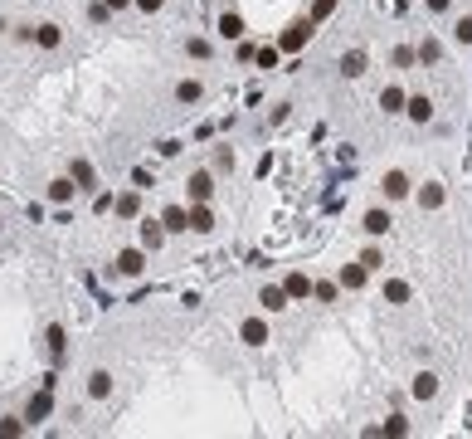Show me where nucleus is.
Returning a JSON list of instances; mask_svg holds the SVG:
<instances>
[{
  "label": "nucleus",
  "mask_w": 472,
  "mask_h": 439,
  "mask_svg": "<svg viewBox=\"0 0 472 439\" xmlns=\"http://www.w3.org/2000/svg\"><path fill=\"white\" fill-rule=\"evenodd\" d=\"M156 151H161V156H166V161H171V156H181V151H186V142H181V137H166V142H161V147H156Z\"/></svg>",
  "instance_id": "4c0bfd02"
},
{
  "label": "nucleus",
  "mask_w": 472,
  "mask_h": 439,
  "mask_svg": "<svg viewBox=\"0 0 472 439\" xmlns=\"http://www.w3.org/2000/svg\"><path fill=\"white\" fill-rule=\"evenodd\" d=\"M366 64H370V54H366V49H346V54H341V74H346V79H361V74H366Z\"/></svg>",
  "instance_id": "412c9836"
},
{
  "label": "nucleus",
  "mask_w": 472,
  "mask_h": 439,
  "mask_svg": "<svg viewBox=\"0 0 472 439\" xmlns=\"http://www.w3.org/2000/svg\"><path fill=\"white\" fill-rule=\"evenodd\" d=\"M384 303L404 308V303H409V283H404V278H384Z\"/></svg>",
  "instance_id": "a878e982"
},
{
  "label": "nucleus",
  "mask_w": 472,
  "mask_h": 439,
  "mask_svg": "<svg viewBox=\"0 0 472 439\" xmlns=\"http://www.w3.org/2000/svg\"><path fill=\"white\" fill-rule=\"evenodd\" d=\"M424 5H429V10H433V15H443V10H448V5H453V0H424Z\"/></svg>",
  "instance_id": "c03bdc74"
},
{
  "label": "nucleus",
  "mask_w": 472,
  "mask_h": 439,
  "mask_svg": "<svg viewBox=\"0 0 472 439\" xmlns=\"http://www.w3.org/2000/svg\"><path fill=\"white\" fill-rule=\"evenodd\" d=\"M331 10H336V0H317V5H312V20H317V25H321V20H326V15H331Z\"/></svg>",
  "instance_id": "a19ab883"
},
{
  "label": "nucleus",
  "mask_w": 472,
  "mask_h": 439,
  "mask_svg": "<svg viewBox=\"0 0 472 439\" xmlns=\"http://www.w3.org/2000/svg\"><path fill=\"white\" fill-rule=\"evenodd\" d=\"M186 196L190 201H214V171H190Z\"/></svg>",
  "instance_id": "9d476101"
},
{
  "label": "nucleus",
  "mask_w": 472,
  "mask_h": 439,
  "mask_svg": "<svg viewBox=\"0 0 472 439\" xmlns=\"http://www.w3.org/2000/svg\"><path fill=\"white\" fill-rule=\"evenodd\" d=\"M214 229V210L209 201H190V234H209Z\"/></svg>",
  "instance_id": "ddd939ff"
},
{
  "label": "nucleus",
  "mask_w": 472,
  "mask_h": 439,
  "mask_svg": "<svg viewBox=\"0 0 472 439\" xmlns=\"http://www.w3.org/2000/svg\"><path fill=\"white\" fill-rule=\"evenodd\" d=\"M112 391H117V376H112L107 366H97V371H88V396H93V400H107Z\"/></svg>",
  "instance_id": "f8f14e48"
},
{
  "label": "nucleus",
  "mask_w": 472,
  "mask_h": 439,
  "mask_svg": "<svg viewBox=\"0 0 472 439\" xmlns=\"http://www.w3.org/2000/svg\"><path fill=\"white\" fill-rule=\"evenodd\" d=\"M186 54H190V59H200V64H209V59H214V44H209L204 34H190V39H186Z\"/></svg>",
  "instance_id": "393cba45"
},
{
  "label": "nucleus",
  "mask_w": 472,
  "mask_h": 439,
  "mask_svg": "<svg viewBox=\"0 0 472 439\" xmlns=\"http://www.w3.org/2000/svg\"><path fill=\"white\" fill-rule=\"evenodd\" d=\"M166 239H171V234H166V224H161V219H137V244H141L146 254H156Z\"/></svg>",
  "instance_id": "20e7f679"
},
{
  "label": "nucleus",
  "mask_w": 472,
  "mask_h": 439,
  "mask_svg": "<svg viewBox=\"0 0 472 439\" xmlns=\"http://www.w3.org/2000/svg\"><path fill=\"white\" fill-rule=\"evenodd\" d=\"M69 176H74V186H78L83 196H93V191H97V171H93L88 156H74V161H69Z\"/></svg>",
  "instance_id": "0eeeda50"
},
{
  "label": "nucleus",
  "mask_w": 472,
  "mask_h": 439,
  "mask_svg": "<svg viewBox=\"0 0 472 439\" xmlns=\"http://www.w3.org/2000/svg\"><path fill=\"white\" fill-rule=\"evenodd\" d=\"M25 430H29L25 415H0V439H20Z\"/></svg>",
  "instance_id": "c85d7f7f"
},
{
  "label": "nucleus",
  "mask_w": 472,
  "mask_h": 439,
  "mask_svg": "<svg viewBox=\"0 0 472 439\" xmlns=\"http://www.w3.org/2000/svg\"><path fill=\"white\" fill-rule=\"evenodd\" d=\"M404 98H409V93H404V88H394V83H389V88H384V93H380V108H384V112H404Z\"/></svg>",
  "instance_id": "cd10ccee"
},
{
  "label": "nucleus",
  "mask_w": 472,
  "mask_h": 439,
  "mask_svg": "<svg viewBox=\"0 0 472 439\" xmlns=\"http://www.w3.org/2000/svg\"><path fill=\"white\" fill-rule=\"evenodd\" d=\"M132 186H137V191H151V171L137 166V171H132Z\"/></svg>",
  "instance_id": "ea45409f"
},
{
  "label": "nucleus",
  "mask_w": 472,
  "mask_h": 439,
  "mask_svg": "<svg viewBox=\"0 0 472 439\" xmlns=\"http://www.w3.org/2000/svg\"><path fill=\"white\" fill-rule=\"evenodd\" d=\"M409 391H414V400H433V396H438V376H433V371H419Z\"/></svg>",
  "instance_id": "5701e85b"
},
{
  "label": "nucleus",
  "mask_w": 472,
  "mask_h": 439,
  "mask_svg": "<svg viewBox=\"0 0 472 439\" xmlns=\"http://www.w3.org/2000/svg\"><path fill=\"white\" fill-rule=\"evenodd\" d=\"M44 346H49L54 361H64V351H69V332H64V323H49V327H44Z\"/></svg>",
  "instance_id": "f3484780"
},
{
  "label": "nucleus",
  "mask_w": 472,
  "mask_h": 439,
  "mask_svg": "<svg viewBox=\"0 0 472 439\" xmlns=\"http://www.w3.org/2000/svg\"><path fill=\"white\" fill-rule=\"evenodd\" d=\"M414 54H419V64H438V59H443V44H438V39L429 34V39H424V44L414 49Z\"/></svg>",
  "instance_id": "c756f323"
},
{
  "label": "nucleus",
  "mask_w": 472,
  "mask_h": 439,
  "mask_svg": "<svg viewBox=\"0 0 472 439\" xmlns=\"http://www.w3.org/2000/svg\"><path fill=\"white\" fill-rule=\"evenodd\" d=\"M88 20H93V25H107V20H112L107 0H93V5H88Z\"/></svg>",
  "instance_id": "c9c22d12"
},
{
  "label": "nucleus",
  "mask_w": 472,
  "mask_h": 439,
  "mask_svg": "<svg viewBox=\"0 0 472 439\" xmlns=\"http://www.w3.org/2000/svg\"><path fill=\"white\" fill-rule=\"evenodd\" d=\"M254 64H258V69H278V44H268V49H254Z\"/></svg>",
  "instance_id": "7c9ffc66"
},
{
  "label": "nucleus",
  "mask_w": 472,
  "mask_h": 439,
  "mask_svg": "<svg viewBox=\"0 0 472 439\" xmlns=\"http://www.w3.org/2000/svg\"><path fill=\"white\" fill-rule=\"evenodd\" d=\"M239 342H244V346H268V342H273L268 318H244V323H239Z\"/></svg>",
  "instance_id": "39448f33"
},
{
  "label": "nucleus",
  "mask_w": 472,
  "mask_h": 439,
  "mask_svg": "<svg viewBox=\"0 0 472 439\" xmlns=\"http://www.w3.org/2000/svg\"><path fill=\"white\" fill-rule=\"evenodd\" d=\"M176 103H181V108L204 103V83H200V79H181V83H176Z\"/></svg>",
  "instance_id": "6ab92c4d"
},
{
  "label": "nucleus",
  "mask_w": 472,
  "mask_h": 439,
  "mask_svg": "<svg viewBox=\"0 0 472 439\" xmlns=\"http://www.w3.org/2000/svg\"><path fill=\"white\" fill-rule=\"evenodd\" d=\"M414 201H419V210H443V186H438V181H429V186H419V191H414Z\"/></svg>",
  "instance_id": "4be33fe9"
},
{
  "label": "nucleus",
  "mask_w": 472,
  "mask_h": 439,
  "mask_svg": "<svg viewBox=\"0 0 472 439\" xmlns=\"http://www.w3.org/2000/svg\"><path fill=\"white\" fill-rule=\"evenodd\" d=\"M312 29H317V20L312 15H302V20H292L283 29V39H278V49H302L307 39H312Z\"/></svg>",
  "instance_id": "423d86ee"
},
{
  "label": "nucleus",
  "mask_w": 472,
  "mask_h": 439,
  "mask_svg": "<svg viewBox=\"0 0 472 439\" xmlns=\"http://www.w3.org/2000/svg\"><path fill=\"white\" fill-rule=\"evenodd\" d=\"M214 171H234V147H214Z\"/></svg>",
  "instance_id": "f704fd0d"
},
{
  "label": "nucleus",
  "mask_w": 472,
  "mask_h": 439,
  "mask_svg": "<svg viewBox=\"0 0 472 439\" xmlns=\"http://www.w3.org/2000/svg\"><path fill=\"white\" fill-rule=\"evenodd\" d=\"M312 293H317V303H336V298H341V283H312Z\"/></svg>",
  "instance_id": "2f4dec72"
},
{
  "label": "nucleus",
  "mask_w": 472,
  "mask_h": 439,
  "mask_svg": "<svg viewBox=\"0 0 472 439\" xmlns=\"http://www.w3.org/2000/svg\"><path fill=\"white\" fill-rule=\"evenodd\" d=\"M366 278H370V269H366L361 259H356V264H341V273H336V283H341V288H351V293H356V288H366Z\"/></svg>",
  "instance_id": "2eb2a0df"
},
{
  "label": "nucleus",
  "mask_w": 472,
  "mask_h": 439,
  "mask_svg": "<svg viewBox=\"0 0 472 439\" xmlns=\"http://www.w3.org/2000/svg\"><path fill=\"white\" fill-rule=\"evenodd\" d=\"M20 415H25V425H29V430H39V425L54 415V391H49V386H39V391L25 400V410H20Z\"/></svg>",
  "instance_id": "f257e3e1"
},
{
  "label": "nucleus",
  "mask_w": 472,
  "mask_h": 439,
  "mask_svg": "<svg viewBox=\"0 0 472 439\" xmlns=\"http://www.w3.org/2000/svg\"><path fill=\"white\" fill-rule=\"evenodd\" d=\"M44 196H49V205H59V210H64V205H74L83 191L74 186V176H54V181L44 186Z\"/></svg>",
  "instance_id": "7ed1b4c3"
},
{
  "label": "nucleus",
  "mask_w": 472,
  "mask_h": 439,
  "mask_svg": "<svg viewBox=\"0 0 472 439\" xmlns=\"http://www.w3.org/2000/svg\"><path fill=\"white\" fill-rule=\"evenodd\" d=\"M214 29H219V39H244V15H239V10H224V15L214 20Z\"/></svg>",
  "instance_id": "aec40b11"
},
{
  "label": "nucleus",
  "mask_w": 472,
  "mask_h": 439,
  "mask_svg": "<svg viewBox=\"0 0 472 439\" xmlns=\"http://www.w3.org/2000/svg\"><path fill=\"white\" fill-rule=\"evenodd\" d=\"M29 44H39V49H59V44H64V25H54V20L34 25V39H29Z\"/></svg>",
  "instance_id": "4468645a"
},
{
  "label": "nucleus",
  "mask_w": 472,
  "mask_h": 439,
  "mask_svg": "<svg viewBox=\"0 0 472 439\" xmlns=\"http://www.w3.org/2000/svg\"><path fill=\"white\" fill-rule=\"evenodd\" d=\"M112 215H117V219H141V191L132 186V191L112 196Z\"/></svg>",
  "instance_id": "6e6552de"
},
{
  "label": "nucleus",
  "mask_w": 472,
  "mask_h": 439,
  "mask_svg": "<svg viewBox=\"0 0 472 439\" xmlns=\"http://www.w3.org/2000/svg\"><path fill=\"white\" fill-rule=\"evenodd\" d=\"M389 224H394V219H389V210H366V219H361V229H366V234H370V239H384V234H389Z\"/></svg>",
  "instance_id": "a211bd4d"
},
{
  "label": "nucleus",
  "mask_w": 472,
  "mask_h": 439,
  "mask_svg": "<svg viewBox=\"0 0 472 439\" xmlns=\"http://www.w3.org/2000/svg\"><path fill=\"white\" fill-rule=\"evenodd\" d=\"M380 435H409V420H404V415H389V420H384V425H380Z\"/></svg>",
  "instance_id": "473e14b6"
},
{
  "label": "nucleus",
  "mask_w": 472,
  "mask_h": 439,
  "mask_svg": "<svg viewBox=\"0 0 472 439\" xmlns=\"http://www.w3.org/2000/svg\"><path fill=\"white\" fill-rule=\"evenodd\" d=\"M161 224H166V234H186L190 229V205H166V210H161Z\"/></svg>",
  "instance_id": "dca6fc26"
},
{
  "label": "nucleus",
  "mask_w": 472,
  "mask_h": 439,
  "mask_svg": "<svg viewBox=\"0 0 472 439\" xmlns=\"http://www.w3.org/2000/svg\"><path fill=\"white\" fill-rule=\"evenodd\" d=\"M380 191H384V201H404V196H414V181H409L404 171H384Z\"/></svg>",
  "instance_id": "1a4fd4ad"
},
{
  "label": "nucleus",
  "mask_w": 472,
  "mask_h": 439,
  "mask_svg": "<svg viewBox=\"0 0 472 439\" xmlns=\"http://www.w3.org/2000/svg\"><path fill=\"white\" fill-rule=\"evenodd\" d=\"M132 5H137L141 15H161V5H166V0H132Z\"/></svg>",
  "instance_id": "79ce46f5"
},
{
  "label": "nucleus",
  "mask_w": 472,
  "mask_h": 439,
  "mask_svg": "<svg viewBox=\"0 0 472 439\" xmlns=\"http://www.w3.org/2000/svg\"><path fill=\"white\" fill-rule=\"evenodd\" d=\"M93 210H102V215L112 210V196H107V191H93Z\"/></svg>",
  "instance_id": "37998d69"
},
{
  "label": "nucleus",
  "mask_w": 472,
  "mask_h": 439,
  "mask_svg": "<svg viewBox=\"0 0 472 439\" xmlns=\"http://www.w3.org/2000/svg\"><path fill=\"white\" fill-rule=\"evenodd\" d=\"M283 288H287V298H312V278L307 273H287Z\"/></svg>",
  "instance_id": "bb28decb"
},
{
  "label": "nucleus",
  "mask_w": 472,
  "mask_h": 439,
  "mask_svg": "<svg viewBox=\"0 0 472 439\" xmlns=\"http://www.w3.org/2000/svg\"><path fill=\"white\" fill-rule=\"evenodd\" d=\"M107 10L117 15V10H132V0H107Z\"/></svg>",
  "instance_id": "a18cd8bd"
},
{
  "label": "nucleus",
  "mask_w": 472,
  "mask_h": 439,
  "mask_svg": "<svg viewBox=\"0 0 472 439\" xmlns=\"http://www.w3.org/2000/svg\"><path fill=\"white\" fill-rule=\"evenodd\" d=\"M287 303H292V298H287L283 283H263V288H258V308H263V313H283Z\"/></svg>",
  "instance_id": "9b49d317"
},
{
  "label": "nucleus",
  "mask_w": 472,
  "mask_h": 439,
  "mask_svg": "<svg viewBox=\"0 0 472 439\" xmlns=\"http://www.w3.org/2000/svg\"><path fill=\"white\" fill-rule=\"evenodd\" d=\"M404 112H409V122H429V117H433V103H429L424 93H414V98H404Z\"/></svg>",
  "instance_id": "b1692460"
},
{
  "label": "nucleus",
  "mask_w": 472,
  "mask_h": 439,
  "mask_svg": "<svg viewBox=\"0 0 472 439\" xmlns=\"http://www.w3.org/2000/svg\"><path fill=\"white\" fill-rule=\"evenodd\" d=\"M414 64H419V54H414L409 44H399V49H394V69H414Z\"/></svg>",
  "instance_id": "72a5a7b5"
},
{
  "label": "nucleus",
  "mask_w": 472,
  "mask_h": 439,
  "mask_svg": "<svg viewBox=\"0 0 472 439\" xmlns=\"http://www.w3.org/2000/svg\"><path fill=\"white\" fill-rule=\"evenodd\" d=\"M361 264H366V269H370V273H375V269H384V254H380L375 244H370V249H366V254H361Z\"/></svg>",
  "instance_id": "58836bf2"
},
{
  "label": "nucleus",
  "mask_w": 472,
  "mask_h": 439,
  "mask_svg": "<svg viewBox=\"0 0 472 439\" xmlns=\"http://www.w3.org/2000/svg\"><path fill=\"white\" fill-rule=\"evenodd\" d=\"M117 278H141L146 273V249L141 244H132V249H117Z\"/></svg>",
  "instance_id": "f03ea898"
},
{
  "label": "nucleus",
  "mask_w": 472,
  "mask_h": 439,
  "mask_svg": "<svg viewBox=\"0 0 472 439\" xmlns=\"http://www.w3.org/2000/svg\"><path fill=\"white\" fill-rule=\"evenodd\" d=\"M453 39H458V44H472V15H463V20L453 25Z\"/></svg>",
  "instance_id": "e433bc0d"
}]
</instances>
